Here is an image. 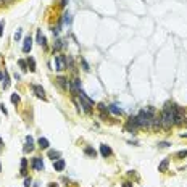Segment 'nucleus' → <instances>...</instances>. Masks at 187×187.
Returning a JSON list of instances; mask_svg holds the SVG:
<instances>
[{
	"instance_id": "1",
	"label": "nucleus",
	"mask_w": 187,
	"mask_h": 187,
	"mask_svg": "<svg viewBox=\"0 0 187 187\" xmlns=\"http://www.w3.org/2000/svg\"><path fill=\"white\" fill-rule=\"evenodd\" d=\"M174 115H176V105L168 102L165 105V108H163V111H161V115H160L163 129H170L171 126H174Z\"/></svg>"
},
{
	"instance_id": "2",
	"label": "nucleus",
	"mask_w": 187,
	"mask_h": 187,
	"mask_svg": "<svg viewBox=\"0 0 187 187\" xmlns=\"http://www.w3.org/2000/svg\"><path fill=\"white\" fill-rule=\"evenodd\" d=\"M153 108H145L142 110L137 116H134V121L139 128H150L152 121H153Z\"/></svg>"
},
{
	"instance_id": "3",
	"label": "nucleus",
	"mask_w": 187,
	"mask_h": 187,
	"mask_svg": "<svg viewBox=\"0 0 187 187\" xmlns=\"http://www.w3.org/2000/svg\"><path fill=\"white\" fill-rule=\"evenodd\" d=\"M78 95H79V99H81V103L76 100V103L79 106H82V110L86 111V113H92V106H94V100L92 99H89V97L86 95V94L82 92V89L78 92Z\"/></svg>"
},
{
	"instance_id": "4",
	"label": "nucleus",
	"mask_w": 187,
	"mask_h": 187,
	"mask_svg": "<svg viewBox=\"0 0 187 187\" xmlns=\"http://www.w3.org/2000/svg\"><path fill=\"white\" fill-rule=\"evenodd\" d=\"M55 69H58V71L66 69V62H65L63 55H57V57H55Z\"/></svg>"
},
{
	"instance_id": "5",
	"label": "nucleus",
	"mask_w": 187,
	"mask_h": 187,
	"mask_svg": "<svg viewBox=\"0 0 187 187\" xmlns=\"http://www.w3.org/2000/svg\"><path fill=\"white\" fill-rule=\"evenodd\" d=\"M184 123V113H182V108L181 106H176V115H174V124L181 126Z\"/></svg>"
},
{
	"instance_id": "6",
	"label": "nucleus",
	"mask_w": 187,
	"mask_h": 187,
	"mask_svg": "<svg viewBox=\"0 0 187 187\" xmlns=\"http://www.w3.org/2000/svg\"><path fill=\"white\" fill-rule=\"evenodd\" d=\"M31 47H32V39H31V36H27V37H24V40H23V52L29 53Z\"/></svg>"
},
{
	"instance_id": "7",
	"label": "nucleus",
	"mask_w": 187,
	"mask_h": 187,
	"mask_svg": "<svg viewBox=\"0 0 187 187\" xmlns=\"http://www.w3.org/2000/svg\"><path fill=\"white\" fill-rule=\"evenodd\" d=\"M32 166H34V170H37V171H44V170H45L44 161H42L40 157H36L34 160H32Z\"/></svg>"
},
{
	"instance_id": "8",
	"label": "nucleus",
	"mask_w": 187,
	"mask_h": 187,
	"mask_svg": "<svg viewBox=\"0 0 187 187\" xmlns=\"http://www.w3.org/2000/svg\"><path fill=\"white\" fill-rule=\"evenodd\" d=\"M57 84L63 89V90H68V89H69V82H68V79H66V78H63V76L57 78Z\"/></svg>"
},
{
	"instance_id": "9",
	"label": "nucleus",
	"mask_w": 187,
	"mask_h": 187,
	"mask_svg": "<svg viewBox=\"0 0 187 187\" xmlns=\"http://www.w3.org/2000/svg\"><path fill=\"white\" fill-rule=\"evenodd\" d=\"M34 150V139L31 137V135H27L26 137V145H24V152H32Z\"/></svg>"
},
{
	"instance_id": "10",
	"label": "nucleus",
	"mask_w": 187,
	"mask_h": 187,
	"mask_svg": "<svg viewBox=\"0 0 187 187\" xmlns=\"http://www.w3.org/2000/svg\"><path fill=\"white\" fill-rule=\"evenodd\" d=\"M32 90H34V94L39 97V99H45V90L40 86H37V84H36V86H32Z\"/></svg>"
},
{
	"instance_id": "11",
	"label": "nucleus",
	"mask_w": 187,
	"mask_h": 187,
	"mask_svg": "<svg viewBox=\"0 0 187 187\" xmlns=\"http://www.w3.org/2000/svg\"><path fill=\"white\" fill-rule=\"evenodd\" d=\"M100 153H102V155H103L105 158H106V157H110V155H113L111 148H110L108 145H105V144H102V145H100Z\"/></svg>"
},
{
	"instance_id": "12",
	"label": "nucleus",
	"mask_w": 187,
	"mask_h": 187,
	"mask_svg": "<svg viewBox=\"0 0 187 187\" xmlns=\"http://www.w3.org/2000/svg\"><path fill=\"white\" fill-rule=\"evenodd\" d=\"M53 168H55V171H63L65 170V160H62V158L55 160L53 161Z\"/></svg>"
},
{
	"instance_id": "13",
	"label": "nucleus",
	"mask_w": 187,
	"mask_h": 187,
	"mask_svg": "<svg viewBox=\"0 0 187 187\" xmlns=\"http://www.w3.org/2000/svg\"><path fill=\"white\" fill-rule=\"evenodd\" d=\"M21 176H26V173H27V160L26 158H23L21 160Z\"/></svg>"
},
{
	"instance_id": "14",
	"label": "nucleus",
	"mask_w": 187,
	"mask_h": 187,
	"mask_svg": "<svg viewBox=\"0 0 187 187\" xmlns=\"http://www.w3.org/2000/svg\"><path fill=\"white\" fill-rule=\"evenodd\" d=\"M37 144H39V147H40V148H49V145H50L49 140H47L45 137H40L39 140H37Z\"/></svg>"
},
{
	"instance_id": "15",
	"label": "nucleus",
	"mask_w": 187,
	"mask_h": 187,
	"mask_svg": "<svg viewBox=\"0 0 187 187\" xmlns=\"http://www.w3.org/2000/svg\"><path fill=\"white\" fill-rule=\"evenodd\" d=\"M37 42L42 45V47H47V40H45V37L42 36V32L40 31H37Z\"/></svg>"
},
{
	"instance_id": "16",
	"label": "nucleus",
	"mask_w": 187,
	"mask_h": 187,
	"mask_svg": "<svg viewBox=\"0 0 187 187\" xmlns=\"http://www.w3.org/2000/svg\"><path fill=\"white\" fill-rule=\"evenodd\" d=\"M27 66H29V69H31L32 73L36 71V60L32 58V57H29V58H27Z\"/></svg>"
},
{
	"instance_id": "17",
	"label": "nucleus",
	"mask_w": 187,
	"mask_h": 187,
	"mask_svg": "<svg viewBox=\"0 0 187 187\" xmlns=\"http://www.w3.org/2000/svg\"><path fill=\"white\" fill-rule=\"evenodd\" d=\"M84 153H86V155H89V157H92V158H95V155H97V152L94 150L92 147H86V148H84Z\"/></svg>"
},
{
	"instance_id": "18",
	"label": "nucleus",
	"mask_w": 187,
	"mask_h": 187,
	"mask_svg": "<svg viewBox=\"0 0 187 187\" xmlns=\"http://www.w3.org/2000/svg\"><path fill=\"white\" fill-rule=\"evenodd\" d=\"M108 110H110L113 115H121V108H119L118 105H110V106H108Z\"/></svg>"
},
{
	"instance_id": "19",
	"label": "nucleus",
	"mask_w": 187,
	"mask_h": 187,
	"mask_svg": "<svg viewBox=\"0 0 187 187\" xmlns=\"http://www.w3.org/2000/svg\"><path fill=\"white\" fill-rule=\"evenodd\" d=\"M60 155H62V153H60V152H57V150H49V157L52 158L53 161H55V160H58V158H60Z\"/></svg>"
},
{
	"instance_id": "20",
	"label": "nucleus",
	"mask_w": 187,
	"mask_h": 187,
	"mask_svg": "<svg viewBox=\"0 0 187 187\" xmlns=\"http://www.w3.org/2000/svg\"><path fill=\"white\" fill-rule=\"evenodd\" d=\"M168 163H170V161H168V160H163V161L160 163V166H158V171H161V173H165V171H166V168H168Z\"/></svg>"
},
{
	"instance_id": "21",
	"label": "nucleus",
	"mask_w": 187,
	"mask_h": 187,
	"mask_svg": "<svg viewBox=\"0 0 187 187\" xmlns=\"http://www.w3.org/2000/svg\"><path fill=\"white\" fill-rule=\"evenodd\" d=\"M11 102H13V103H20V95H18V94H13V95H11Z\"/></svg>"
},
{
	"instance_id": "22",
	"label": "nucleus",
	"mask_w": 187,
	"mask_h": 187,
	"mask_svg": "<svg viewBox=\"0 0 187 187\" xmlns=\"http://www.w3.org/2000/svg\"><path fill=\"white\" fill-rule=\"evenodd\" d=\"M176 157H177V158H184V157H187V150H181V152H177V153H176Z\"/></svg>"
},
{
	"instance_id": "23",
	"label": "nucleus",
	"mask_w": 187,
	"mask_h": 187,
	"mask_svg": "<svg viewBox=\"0 0 187 187\" xmlns=\"http://www.w3.org/2000/svg\"><path fill=\"white\" fill-rule=\"evenodd\" d=\"M18 63H20V66L23 68V71H26V69H27V63L24 62V60H20Z\"/></svg>"
},
{
	"instance_id": "24",
	"label": "nucleus",
	"mask_w": 187,
	"mask_h": 187,
	"mask_svg": "<svg viewBox=\"0 0 187 187\" xmlns=\"http://www.w3.org/2000/svg\"><path fill=\"white\" fill-rule=\"evenodd\" d=\"M81 62H82V66H84V71H89V69H90V68H89V63H87V62H86V60H84V58L81 60Z\"/></svg>"
},
{
	"instance_id": "25",
	"label": "nucleus",
	"mask_w": 187,
	"mask_h": 187,
	"mask_svg": "<svg viewBox=\"0 0 187 187\" xmlns=\"http://www.w3.org/2000/svg\"><path fill=\"white\" fill-rule=\"evenodd\" d=\"M170 145H171L170 142H160V144H158V147H160V148H166V147H170Z\"/></svg>"
},
{
	"instance_id": "26",
	"label": "nucleus",
	"mask_w": 187,
	"mask_h": 187,
	"mask_svg": "<svg viewBox=\"0 0 187 187\" xmlns=\"http://www.w3.org/2000/svg\"><path fill=\"white\" fill-rule=\"evenodd\" d=\"M8 86H10V81H8V74L5 73V82H3V89H7Z\"/></svg>"
},
{
	"instance_id": "27",
	"label": "nucleus",
	"mask_w": 187,
	"mask_h": 187,
	"mask_svg": "<svg viewBox=\"0 0 187 187\" xmlns=\"http://www.w3.org/2000/svg\"><path fill=\"white\" fill-rule=\"evenodd\" d=\"M31 182H32V181H31V177H26V179H24V187H29V185H31Z\"/></svg>"
},
{
	"instance_id": "28",
	"label": "nucleus",
	"mask_w": 187,
	"mask_h": 187,
	"mask_svg": "<svg viewBox=\"0 0 187 187\" xmlns=\"http://www.w3.org/2000/svg\"><path fill=\"white\" fill-rule=\"evenodd\" d=\"M15 39H16V40H20V39H21V29H18V31H16V34H15Z\"/></svg>"
},
{
	"instance_id": "29",
	"label": "nucleus",
	"mask_w": 187,
	"mask_h": 187,
	"mask_svg": "<svg viewBox=\"0 0 187 187\" xmlns=\"http://www.w3.org/2000/svg\"><path fill=\"white\" fill-rule=\"evenodd\" d=\"M65 21H66L68 24H69V23H71V16H69L68 13H66V15H65Z\"/></svg>"
},
{
	"instance_id": "30",
	"label": "nucleus",
	"mask_w": 187,
	"mask_h": 187,
	"mask_svg": "<svg viewBox=\"0 0 187 187\" xmlns=\"http://www.w3.org/2000/svg\"><path fill=\"white\" fill-rule=\"evenodd\" d=\"M13 0H0V3H3V5H8V3H11Z\"/></svg>"
},
{
	"instance_id": "31",
	"label": "nucleus",
	"mask_w": 187,
	"mask_h": 187,
	"mask_svg": "<svg viewBox=\"0 0 187 187\" xmlns=\"http://www.w3.org/2000/svg\"><path fill=\"white\" fill-rule=\"evenodd\" d=\"M3 26H5V23H3V21H2V23H0V36H2V34H3Z\"/></svg>"
},
{
	"instance_id": "32",
	"label": "nucleus",
	"mask_w": 187,
	"mask_h": 187,
	"mask_svg": "<svg viewBox=\"0 0 187 187\" xmlns=\"http://www.w3.org/2000/svg\"><path fill=\"white\" fill-rule=\"evenodd\" d=\"M0 110L3 111V115H7V113H8V111H7V108H5V106H3V105H0Z\"/></svg>"
},
{
	"instance_id": "33",
	"label": "nucleus",
	"mask_w": 187,
	"mask_h": 187,
	"mask_svg": "<svg viewBox=\"0 0 187 187\" xmlns=\"http://www.w3.org/2000/svg\"><path fill=\"white\" fill-rule=\"evenodd\" d=\"M123 187H132V184L131 182H123Z\"/></svg>"
},
{
	"instance_id": "34",
	"label": "nucleus",
	"mask_w": 187,
	"mask_h": 187,
	"mask_svg": "<svg viewBox=\"0 0 187 187\" xmlns=\"http://www.w3.org/2000/svg\"><path fill=\"white\" fill-rule=\"evenodd\" d=\"M66 3H68V0H62V2H60V5H62V7H66Z\"/></svg>"
},
{
	"instance_id": "35",
	"label": "nucleus",
	"mask_w": 187,
	"mask_h": 187,
	"mask_svg": "<svg viewBox=\"0 0 187 187\" xmlns=\"http://www.w3.org/2000/svg\"><path fill=\"white\" fill-rule=\"evenodd\" d=\"M2 147H3V140H2V137H0V150H2Z\"/></svg>"
},
{
	"instance_id": "36",
	"label": "nucleus",
	"mask_w": 187,
	"mask_h": 187,
	"mask_svg": "<svg viewBox=\"0 0 187 187\" xmlns=\"http://www.w3.org/2000/svg\"><path fill=\"white\" fill-rule=\"evenodd\" d=\"M49 187H58V185H57V184H55V182H52V184H50Z\"/></svg>"
},
{
	"instance_id": "37",
	"label": "nucleus",
	"mask_w": 187,
	"mask_h": 187,
	"mask_svg": "<svg viewBox=\"0 0 187 187\" xmlns=\"http://www.w3.org/2000/svg\"><path fill=\"white\" fill-rule=\"evenodd\" d=\"M0 79H3V73L2 71H0Z\"/></svg>"
},
{
	"instance_id": "38",
	"label": "nucleus",
	"mask_w": 187,
	"mask_h": 187,
	"mask_svg": "<svg viewBox=\"0 0 187 187\" xmlns=\"http://www.w3.org/2000/svg\"><path fill=\"white\" fill-rule=\"evenodd\" d=\"M182 137H187V132H185V134H182Z\"/></svg>"
}]
</instances>
